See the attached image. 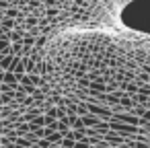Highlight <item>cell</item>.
Wrapping results in <instances>:
<instances>
[{"label":"cell","mask_w":150,"mask_h":148,"mask_svg":"<svg viewBox=\"0 0 150 148\" xmlns=\"http://www.w3.org/2000/svg\"><path fill=\"white\" fill-rule=\"evenodd\" d=\"M6 72H13V74H15L17 78H19V76H23V74H25V66H23V58H19V56H17V58L13 60V64H11V68H8Z\"/></svg>","instance_id":"obj_1"},{"label":"cell","mask_w":150,"mask_h":148,"mask_svg":"<svg viewBox=\"0 0 150 148\" xmlns=\"http://www.w3.org/2000/svg\"><path fill=\"white\" fill-rule=\"evenodd\" d=\"M17 56H0V70H2V72H6L8 68H11V64H13V60H15Z\"/></svg>","instance_id":"obj_2"},{"label":"cell","mask_w":150,"mask_h":148,"mask_svg":"<svg viewBox=\"0 0 150 148\" xmlns=\"http://www.w3.org/2000/svg\"><path fill=\"white\" fill-rule=\"evenodd\" d=\"M80 119H82V125H84L86 130H88V127H95V125L99 123V119H97L95 115H88V113H86V115H82Z\"/></svg>","instance_id":"obj_3"},{"label":"cell","mask_w":150,"mask_h":148,"mask_svg":"<svg viewBox=\"0 0 150 148\" xmlns=\"http://www.w3.org/2000/svg\"><path fill=\"white\" fill-rule=\"evenodd\" d=\"M2 84H11V86H19V82H17V76L13 74V72H4V76H2Z\"/></svg>","instance_id":"obj_4"},{"label":"cell","mask_w":150,"mask_h":148,"mask_svg":"<svg viewBox=\"0 0 150 148\" xmlns=\"http://www.w3.org/2000/svg\"><path fill=\"white\" fill-rule=\"evenodd\" d=\"M148 99H150V97H148Z\"/></svg>","instance_id":"obj_5"}]
</instances>
